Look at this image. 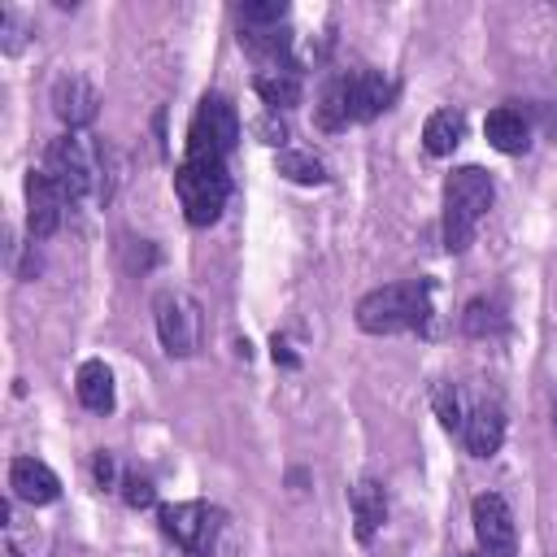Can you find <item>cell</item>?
Wrapping results in <instances>:
<instances>
[{
    "label": "cell",
    "instance_id": "3957f363",
    "mask_svg": "<svg viewBox=\"0 0 557 557\" xmlns=\"http://www.w3.org/2000/svg\"><path fill=\"white\" fill-rule=\"evenodd\" d=\"M492 200H496V183L487 170L461 165L448 174L444 183V248L448 252H466L474 244V231L487 218Z\"/></svg>",
    "mask_w": 557,
    "mask_h": 557
},
{
    "label": "cell",
    "instance_id": "cb8c5ba5",
    "mask_svg": "<svg viewBox=\"0 0 557 557\" xmlns=\"http://www.w3.org/2000/svg\"><path fill=\"white\" fill-rule=\"evenodd\" d=\"M122 496H126L131 509H148V505L157 500V487H152L148 479H139V474H126V479H122Z\"/></svg>",
    "mask_w": 557,
    "mask_h": 557
},
{
    "label": "cell",
    "instance_id": "4fadbf2b",
    "mask_svg": "<svg viewBox=\"0 0 557 557\" xmlns=\"http://www.w3.org/2000/svg\"><path fill=\"white\" fill-rule=\"evenodd\" d=\"M483 135H487V144H492L496 152H505V157H518V152L531 148V122H527L522 109H513V104L492 109L487 122H483Z\"/></svg>",
    "mask_w": 557,
    "mask_h": 557
},
{
    "label": "cell",
    "instance_id": "6da1fadb",
    "mask_svg": "<svg viewBox=\"0 0 557 557\" xmlns=\"http://www.w3.org/2000/svg\"><path fill=\"white\" fill-rule=\"evenodd\" d=\"M174 191L183 205V218L191 226H209L222 218V205L231 196V174H226V152H218L205 135L187 131V152L174 170Z\"/></svg>",
    "mask_w": 557,
    "mask_h": 557
},
{
    "label": "cell",
    "instance_id": "277c9868",
    "mask_svg": "<svg viewBox=\"0 0 557 557\" xmlns=\"http://www.w3.org/2000/svg\"><path fill=\"white\" fill-rule=\"evenodd\" d=\"M39 170L61 187L65 200H83L87 191H100V187H96V178H100V152H96L91 139L78 135V131L52 139V144L44 148V165H39Z\"/></svg>",
    "mask_w": 557,
    "mask_h": 557
},
{
    "label": "cell",
    "instance_id": "ba28073f",
    "mask_svg": "<svg viewBox=\"0 0 557 557\" xmlns=\"http://www.w3.org/2000/svg\"><path fill=\"white\" fill-rule=\"evenodd\" d=\"M65 205H70V200L61 196V187H57L44 170H30V174H26V231H30V239L57 235Z\"/></svg>",
    "mask_w": 557,
    "mask_h": 557
},
{
    "label": "cell",
    "instance_id": "52a82bcc",
    "mask_svg": "<svg viewBox=\"0 0 557 557\" xmlns=\"http://www.w3.org/2000/svg\"><path fill=\"white\" fill-rule=\"evenodd\" d=\"M470 518H474V535H479L487 557H513L518 553V531H513V513H509L505 496H496V492L474 496Z\"/></svg>",
    "mask_w": 557,
    "mask_h": 557
},
{
    "label": "cell",
    "instance_id": "30bf717a",
    "mask_svg": "<svg viewBox=\"0 0 557 557\" xmlns=\"http://www.w3.org/2000/svg\"><path fill=\"white\" fill-rule=\"evenodd\" d=\"M191 131L205 135L218 152H231L239 144V113H235V104L226 96H205L196 117H191Z\"/></svg>",
    "mask_w": 557,
    "mask_h": 557
},
{
    "label": "cell",
    "instance_id": "8992f818",
    "mask_svg": "<svg viewBox=\"0 0 557 557\" xmlns=\"http://www.w3.org/2000/svg\"><path fill=\"white\" fill-rule=\"evenodd\" d=\"M161 531H165L187 557H205V553L218 544L222 513H218L213 505H200V500L165 505V509H161Z\"/></svg>",
    "mask_w": 557,
    "mask_h": 557
},
{
    "label": "cell",
    "instance_id": "5bb4252c",
    "mask_svg": "<svg viewBox=\"0 0 557 557\" xmlns=\"http://www.w3.org/2000/svg\"><path fill=\"white\" fill-rule=\"evenodd\" d=\"M461 435H466V448L474 457H492L500 448V440H505V413H500V405H474L466 413V431Z\"/></svg>",
    "mask_w": 557,
    "mask_h": 557
},
{
    "label": "cell",
    "instance_id": "d4e9b609",
    "mask_svg": "<svg viewBox=\"0 0 557 557\" xmlns=\"http://www.w3.org/2000/svg\"><path fill=\"white\" fill-rule=\"evenodd\" d=\"M96 479H100V483H113V457H109V453L96 457Z\"/></svg>",
    "mask_w": 557,
    "mask_h": 557
},
{
    "label": "cell",
    "instance_id": "4316f807",
    "mask_svg": "<svg viewBox=\"0 0 557 557\" xmlns=\"http://www.w3.org/2000/svg\"><path fill=\"white\" fill-rule=\"evenodd\" d=\"M553 431H557V405H553Z\"/></svg>",
    "mask_w": 557,
    "mask_h": 557
},
{
    "label": "cell",
    "instance_id": "7a4b0ae2",
    "mask_svg": "<svg viewBox=\"0 0 557 557\" xmlns=\"http://www.w3.org/2000/svg\"><path fill=\"white\" fill-rule=\"evenodd\" d=\"M426 322H431V278L387 283L357 300V326L366 335H396Z\"/></svg>",
    "mask_w": 557,
    "mask_h": 557
},
{
    "label": "cell",
    "instance_id": "5b68a950",
    "mask_svg": "<svg viewBox=\"0 0 557 557\" xmlns=\"http://www.w3.org/2000/svg\"><path fill=\"white\" fill-rule=\"evenodd\" d=\"M152 313H157L161 348H165L170 357H191V352L200 348V326H205V318H200V305H196L187 292H174V287L157 292Z\"/></svg>",
    "mask_w": 557,
    "mask_h": 557
},
{
    "label": "cell",
    "instance_id": "d6986e66",
    "mask_svg": "<svg viewBox=\"0 0 557 557\" xmlns=\"http://www.w3.org/2000/svg\"><path fill=\"white\" fill-rule=\"evenodd\" d=\"M348 122H352V113H348V78L339 74V78H331V83L322 87L318 126H322V131H339V126H348Z\"/></svg>",
    "mask_w": 557,
    "mask_h": 557
},
{
    "label": "cell",
    "instance_id": "ffe728a7",
    "mask_svg": "<svg viewBox=\"0 0 557 557\" xmlns=\"http://www.w3.org/2000/svg\"><path fill=\"white\" fill-rule=\"evenodd\" d=\"M274 170H278L283 178H292V183H305V187L326 183V165H322L313 152H278V157H274Z\"/></svg>",
    "mask_w": 557,
    "mask_h": 557
},
{
    "label": "cell",
    "instance_id": "8fae6325",
    "mask_svg": "<svg viewBox=\"0 0 557 557\" xmlns=\"http://www.w3.org/2000/svg\"><path fill=\"white\" fill-rule=\"evenodd\" d=\"M344 78H348V113H352V122L379 117L396 96V83L383 78L379 70H357V74H344Z\"/></svg>",
    "mask_w": 557,
    "mask_h": 557
},
{
    "label": "cell",
    "instance_id": "603a6c76",
    "mask_svg": "<svg viewBox=\"0 0 557 557\" xmlns=\"http://www.w3.org/2000/svg\"><path fill=\"white\" fill-rule=\"evenodd\" d=\"M283 17H287V4H283V0H252V4L239 9V22L252 26V30H261V26H278Z\"/></svg>",
    "mask_w": 557,
    "mask_h": 557
},
{
    "label": "cell",
    "instance_id": "7c38bea8",
    "mask_svg": "<svg viewBox=\"0 0 557 557\" xmlns=\"http://www.w3.org/2000/svg\"><path fill=\"white\" fill-rule=\"evenodd\" d=\"M9 487H13V496L26 500V505H52V500L61 496V479H57L44 461H35V457H13V466H9Z\"/></svg>",
    "mask_w": 557,
    "mask_h": 557
},
{
    "label": "cell",
    "instance_id": "9c48e42d",
    "mask_svg": "<svg viewBox=\"0 0 557 557\" xmlns=\"http://www.w3.org/2000/svg\"><path fill=\"white\" fill-rule=\"evenodd\" d=\"M52 109H57V117H61L70 131L91 126L96 113H100V91H96L83 74H61V78L52 83Z\"/></svg>",
    "mask_w": 557,
    "mask_h": 557
},
{
    "label": "cell",
    "instance_id": "44dd1931",
    "mask_svg": "<svg viewBox=\"0 0 557 557\" xmlns=\"http://www.w3.org/2000/svg\"><path fill=\"white\" fill-rule=\"evenodd\" d=\"M431 400H435V413H440V422H444L448 431H466V413H470V409H461V396H457L453 383H440V387L431 392Z\"/></svg>",
    "mask_w": 557,
    "mask_h": 557
},
{
    "label": "cell",
    "instance_id": "7402d4cb",
    "mask_svg": "<svg viewBox=\"0 0 557 557\" xmlns=\"http://www.w3.org/2000/svg\"><path fill=\"white\" fill-rule=\"evenodd\" d=\"M461 326H466L470 335H492V331H500V326H505V318H500V309H496L492 300H470V305H466Z\"/></svg>",
    "mask_w": 557,
    "mask_h": 557
},
{
    "label": "cell",
    "instance_id": "484cf974",
    "mask_svg": "<svg viewBox=\"0 0 557 557\" xmlns=\"http://www.w3.org/2000/svg\"><path fill=\"white\" fill-rule=\"evenodd\" d=\"M4 557H22V553H17V544H4Z\"/></svg>",
    "mask_w": 557,
    "mask_h": 557
},
{
    "label": "cell",
    "instance_id": "e0dca14e",
    "mask_svg": "<svg viewBox=\"0 0 557 557\" xmlns=\"http://www.w3.org/2000/svg\"><path fill=\"white\" fill-rule=\"evenodd\" d=\"M74 392L83 400V409L91 413H109L113 409V374L104 361H83L78 366V379H74Z\"/></svg>",
    "mask_w": 557,
    "mask_h": 557
},
{
    "label": "cell",
    "instance_id": "2e32d148",
    "mask_svg": "<svg viewBox=\"0 0 557 557\" xmlns=\"http://www.w3.org/2000/svg\"><path fill=\"white\" fill-rule=\"evenodd\" d=\"M461 135H466V113L461 109H435L422 126V148L431 157H448L461 144Z\"/></svg>",
    "mask_w": 557,
    "mask_h": 557
},
{
    "label": "cell",
    "instance_id": "9a60e30c",
    "mask_svg": "<svg viewBox=\"0 0 557 557\" xmlns=\"http://www.w3.org/2000/svg\"><path fill=\"white\" fill-rule=\"evenodd\" d=\"M348 505H352L357 540H374V531H379V527H383V518H387V496H383V483L361 479V483L348 492Z\"/></svg>",
    "mask_w": 557,
    "mask_h": 557
},
{
    "label": "cell",
    "instance_id": "ac0fdd59",
    "mask_svg": "<svg viewBox=\"0 0 557 557\" xmlns=\"http://www.w3.org/2000/svg\"><path fill=\"white\" fill-rule=\"evenodd\" d=\"M252 91L278 113V109H292V104H300V96H305V87H300V78L292 74V70H270V74H257L252 78Z\"/></svg>",
    "mask_w": 557,
    "mask_h": 557
}]
</instances>
